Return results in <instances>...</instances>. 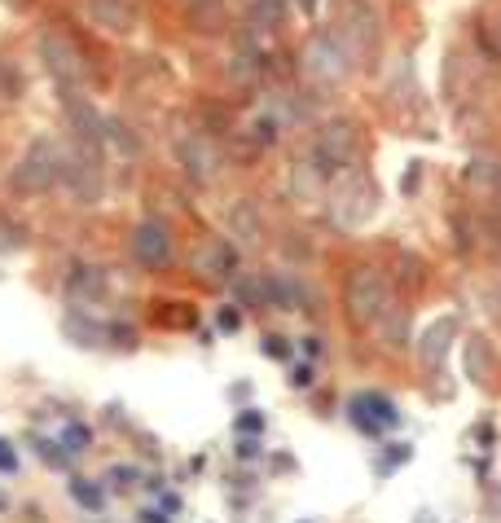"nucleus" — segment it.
Instances as JSON below:
<instances>
[{
	"mask_svg": "<svg viewBox=\"0 0 501 523\" xmlns=\"http://www.w3.org/2000/svg\"><path fill=\"white\" fill-rule=\"evenodd\" d=\"M62 444H66V453H80V449H88V427H80V422H71V427L62 431Z\"/></svg>",
	"mask_w": 501,
	"mask_h": 523,
	"instance_id": "nucleus-20",
	"label": "nucleus"
},
{
	"mask_svg": "<svg viewBox=\"0 0 501 523\" xmlns=\"http://www.w3.org/2000/svg\"><path fill=\"white\" fill-rule=\"evenodd\" d=\"M36 49H40V66L49 71V80L58 84L62 93H80V88H84V71H88L80 44L66 36V31L49 27V31H40Z\"/></svg>",
	"mask_w": 501,
	"mask_h": 523,
	"instance_id": "nucleus-5",
	"label": "nucleus"
},
{
	"mask_svg": "<svg viewBox=\"0 0 501 523\" xmlns=\"http://www.w3.org/2000/svg\"><path fill=\"white\" fill-rule=\"evenodd\" d=\"M291 383H295V387H308V383H313V365H299V370L291 374Z\"/></svg>",
	"mask_w": 501,
	"mask_h": 523,
	"instance_id": "nucleus-24",
	"label": "nucleus"
},
{
	"mask_svg": "<svg viewBox=\"0 0 501 523\" xmlns=\"http://www.w3.org/2000/svg\"><path fill=\"white\" fill-rule=\"evenodd\" d=\"M343 308L361 330H378V321L392 313V282L378 264H356L348 273V286H343Z\"/></svg>",
	"mask_w": 501,
	"mask_h": 523,
	"instance_id": "nucleus-1",
	"label": "nucleus"
},
{
	"mask_svg": "<svg viewBox=\"0 0 501 523\" xmlns=\"http://www.w3.org/2000/svg\"><path fill=\"white\" fill-rule=\"evenodd\" d=\"M102 150L119 154V159H137L141 141H137V132H132L128 124H119V119H102Z\"/></svg>",
	"mask_w": 501,
	"mask_h": 523,
	"instance_id": "nucleus-19",
	"label": "nucleus"
},
{
	"mask_svg": "<svg viewBox=\"0 0 501 523\" xmlns=\"http://www.w3.org/2000/svg\"><path fill=\"white\" fill-rule=\"evenodd\" d=\"M194 273L203 277V282H233V277H238V247L225 238L203 242L194 255Z\"/></svg>",
	"mask_w": 501,
	"mask_h": 523,
	"instance_id": "nucleus-10",
	"label": "nucleus"
},
{
	"mask_svg": "<svg viewBox=\"0 0 501 523\" xmlns=\"http://www.w3.org/2000/svg\"><path fill=\"white\" fill-rule=\"evenodd\" d=\"M62 176H66V150L49 137H36L14 168V189H22V194H49V189L62 185Z\"/></svg>",
	"mask_w": 501,
	"mask_h": 523,
	"instance_id": "nucleus-4",
	"label": "nucleus"
},
{
	"mask_svg": "<svg viewBox=\"0 0 501 523\" xmlns=\"http://www.w3.org/2000/svg\"><path fill=\"white\" fill-rule=\"evenodd\" d=\"M185 5H189V9H216L220 0H185Z\"/></svg>",
	"mask_w": 501,
	"mask_h": 523,
	"instance_id": "nucleus-27",
	"label": "nucleus"
},
{
	"mask_svg": "<svg viewBox=\"0 0 501 523\" xmlns=\"http://www.w3.org/2000/svg\"><path fill=\"white\" fill-rule=\"evenodd\" d=\"M378 211V185L361 168L339 172V181L330 189V220L339 229H361L370 225Z\"/></svg>",
	"mask_w": 501,
	"mask_h": 523,
	"instance_id": "nucleus-3",
	"label": "nucleus"
},
{
	"mask_svg": "<svg viewBox=\"0 0 501 523\" xmlns=\"http://www.w3.org/2000/svg\"><path fill=\"white\" fill-rule=\"evenodd\" d=\"M132 255H137V264L141 269H167L172 264V229L163 225V220H141L137 229H132Z\"/></svg>",
	"mask_w": 501,
	"mask_h": 523,
	"instance_id": "nucleus-9",
	"label": "nucleus"
},
{
	"mask_svg": "<svg viewBox=\"0 0 501 523\" xmlns=\"http://www.w3.org/2000/svg\"><path fill=\"white\" fill-rule=\"evenodd\" d=\"M0 466H5V471H14V453H9V449H0Z\"/></svg>",
	"mask_w": 501,
	"mask_h": 523,
	"instance_id": "nucleus-28",
	"label": "nucleus"
},
{
	"mask_svg": "<svg viewBox=\"0 0 501 523\" xmlns=\"http://www.w3.org/2000/svg\"><path fill=\"white\" fill-rule=\"evenodd\" d=\"M453 335H458V317H440V321H431V326L422 330V339H414L418 361L427 365V370H440L444 356H449Z\"/></svg>",
	"mask_w": 501,
	"mask_h": 523,
	"instance_id": "nucleus-12",
	"label": "nucleus"
},
{
	"mask_svg": "<svg viewBox=\"0 0 501 523\" xmlns=\"http://www.w3.org/2000/svg\"><path fill=\"white\" fill-rule=\"evenodd\" d=\"M102 291H106V277H102V269H88V264H80V269L71 273V282H66V295H71V304H88L93 308L97 299H102Z\"/></svg>",
	"mask_w": 501,
	"mask_h": 523,
	"instance_id": "nucleus-17",
	"label": "nucleus"
},
{
	"mask_svg": "<svg viewBox=\"0 0 501 523\" xmlns=\"http://www.w3.org/2000/svg\"><path fill=\"white\" fill-rule=\"evenodd\" d=\"M88 14H93V22L102 31H110V36H128V31H137V5H132V0H93Z\"/></svg>",
	"mask_w": 501,
	"mask_h": 523,
	"instance_id": "nucleus-13",
	"label": "nucleus"
},
{
	"mask_svg": "<svg viewBox=\"0 0 501 523\" xmlns=\"http://www.w3.org/2000/svg\"><path fill=\"white\" fill-rule=\"evenodd\" d=\"M493 506L501 510V488H493Z\"/></svg>",
	"mask_w": 501,
	"mask_h": 523,
	"instance_id": "nucleus-30",
	"label": "nucleus"
},
{
	"mask_svg": "<svg viewBox=\"0 0 501 523\" xmlns=\"http://www.w3.org/2000/svg\"><path fill=\"white\" fill-rule=\"evenodd\" d=\"M141 523H167L163 515H154V510H146V515H141Z\"/></svg>",
	"mask_w": 501,
	"mask_h": 523,
	"instance_id": "nucleus-29",
	"label": "nucleus"
},
{
	"mask_svg": "<svg viewBox=\"0 0 501 523\" xmlns=\"http://www.w3.org/2000/svg\"><path fill=\"white\" fill-rule=\"evenodd\" d=\"M132 475H137L132 466H124V471L115 466V471H110V484H115V488H132Z\"/></svg>",
	"mask_w": 501,
	"mask_h": 523,
	"instance_id": "nucleus-22",
	"label": "nucleus"
},
{
	"mask_svg": "<svg viewBox=\"0 0 501 523\" xmlns=\"http://www.w3.org/2000/svg\"><path fill=\"white\" fill-rule=\"evenodd\" d=\"M418 176H422V168H418V163H414V168L405 172V194H409V189H418Z\"/></svg>",
	"mask_w": 501,
	"mask_h": 523,
	"instance_id": "nucleus-26",
	"label": "nucleus"
},
{
	"mask_svg": "<svg viewBox=\"0 0 501 523\" xmlns=\"http://www.w3.org/2000/svg\"><path fill=\"white\" fill-rule=\"evenodd\" d=\"M238 427H242V431H260V427H264V418H260V414H242Z\"/></svg>",
	"mask_w": 501,
	"mask_h": 523,
	"instance_id": "nucleus-25",
	"label": "nucleus"
},
{
	"mask_svg": "<svg viewBox=\"0 0 501 523\" xmlns=\"http://www.w3.org/2000/svg\"><path fill=\"white\" fill-rule=\"evenodd\" d=\"M356 159H361V128L352 119H326L313 137V163L326 176H339L356 168Z\"/></svg>",
	"mask_w": 501,
	"mask_h": 523,
	"instance_id": "nucleus-6",
	"label": "nucleus"
},
{
	"mask_svg": "<svg viewBox=\"0 0 501 523\" xmlns=\"http://www.w3.org/2000/svg\"><path fill=\"white\" fill-rule=\"evenodd\" d=\"M176 159H181V168L194 185H216L220 172H225V154L203 132H181L176 137Z\"/></svg>",
	"mask_w": 501,
	"mask_h": 523,
	"instance_id": "nucleus-7",
	"label": "nucleus"
},
{
	"mask_svg": "<svg viewBox=\"0 0 501 523\" xmlns=\"http://www.w3.org/2000/svg\"><path fill=\"white\" fill-rule=\"evenodd\" d=\"M264 352L269 356H291V348L282 343V335H269V343H264Z\"/></svg>",
	"mask_w": 501,
	"mask_h": 523,
	"instance_id": "nucleus-23",
	"label": "nucleus"
},
{
	"mask_svg": "<svg viewBox=\"0 0 501 523\" xmlns=\"http://www.w3.org/2000/svg\"><path fill=\"white\" fill-rule=\"evenodd\" d=\"M229 238H233V247H260V242H264V211H260V203L238 198V203L229 207Z\"/></svg>",
	"mask_w": 501,
	"mask_h": 523,
	"instance_id": "nucleus-11",
	"label": "nucleus"
},
{
	"mask_svg": "<svg viewBox=\"0 0 501 523\" xmlns=\"http://www.w3.org/2000/svg\"><path fill=\"white\" fill-rule=\"evenodd\" d=\"M339 5V36L348 40L352 58H370V53L378 49V18L374 9L365 5V0H334Z\"/></svg>",
	"mask_w": 501,
	"mask_h": 523,
	"instance_id": "nucleus-8",
	"label": "nucleus"
},
{
	"mask_svg": "<svg viewBox=\"0 0 501 523\" xmlns=\"http://www.w3.org/2000/svg\"><path fill=\"white\" fill-rule=\"evenodd\" d=\"M299 66H304V75H308V84L313 88H339V84H348V75H352V49H348V40L339 36L334 27H321L313 31V40L304 44V58H299Z\"/></svg>",
	"mask_w": 501,
	"mask_h": 523,
	"instance_id": "nucleus-2",
	"label": "nucleus"
},
{
	"mask_svg": "<svg viewBox=\"0 0 501 523\" xmlns=\"http://www.w3.org/2000/svg\"><path fill=\"white\" fill-rule=\"evenodd\" d=\"M321 189H326V172H321L313 163V154H308V159H299L295 172H291V194L299 198V203H313V198H321Z\"/></svg>",
	"mask_w": 501,
	"mask_h": 523,
	"instance_id": "nucleus-18",
	"label": "nucleus"
},
{
	"mask_svg": "<svg viewBox=\"0 0 501 523\" xmlns=\"http://www.w3.org/2000/svg\"><path fill=\"white\" fill-rule=\"evenodd\" d=\"M282 22H286V0H251L247 5V36L251 40H269Z\"/></svg>",
	"mask_w": 501,
	"mask_h": 523,
	"instance_id": "nucleus-15",
	"label": "nucleus"
},
{
	"mask_svg": "<svg viewBox=\"0 0 501 523\" xmlns=\"http://www.w3.org/2000/svg\"><path fill=\"white\" fill-rule=\"evenodd\" d=\"M466 189L475 198H497L501 194V159L497 154H475L466 163Z\"/></svg>",
	"mask_w": 501,
	"mask_h": 523,
	"instance_id": "nucleus-14",
	"label": "nucleus"
},
{
	"mask_svg": "<svg viewBox=\"0 0 501 523\" xmlns=\"http://www.w3.org/2000/svg\"><path fill=\"white\" fill-rule=\"evenodd\" d=\"M352 418L361 422L365 431H378V427H392L400 414H396L392 400H383V396H356L352 400Z\"/></svg>",
	"mask_w": 501,
	"mask_h": 523,
	"instance_id": "nucleus-16",
	"label": "nucleus"
},
{
	"mask_svg": "<svg viewBox=\"0 0 501 523\" xmlns=\"http://www.w3.org/2000/svg\"><path fill=\"white\" fill-rule=\"evenodd\" d=\"M71 493L80 497L84 506H93V510H97V502H102V497H97V488H88V484H71Z\"/></svg>",
	"mask_w": 501,
	"mask_h": 523,
	"instance_id": "nucleus-21",
	"label": "nucleus"
}]
</instances>
